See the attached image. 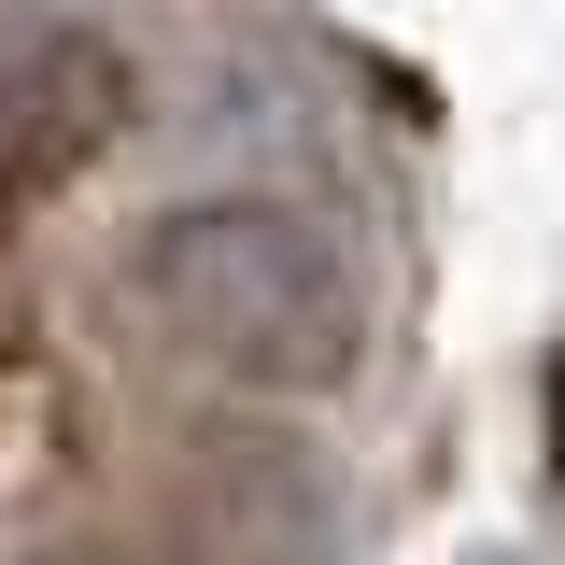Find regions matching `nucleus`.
<instances>
[{
	"label": "nucleus",
	"mask_w": 565,
	"mask_h": 565,
	"mask_svg": "<svg viewBox=\"0 0 565 565\" xmlns=\"http://www.w3.org/2000/svg\"><path fill=\"white\" fill-rule=\"evenodd\" d=\"M128 311L226 396H340L367 367L353 241L297 199H184L141 226Z\"/></svg>",
	"instance_id": "nucleus-1"
},
{
	"label": "nucleus",
	"mask_w": 565,
	"mask_h": 565,
	"mask_svg": "<svg viewBox=\"0 0 565 565\" xmlns=\"http://www.w3.org/2000/svg\"><path fill=\"white\" fill-rule=\"evenodd\" d=\"M114 128H128V57L71 14H14L0 29V241L57 184H85Z\"/></svg>",
	"instance_id": "nucleus-2"
}]
</instances>
